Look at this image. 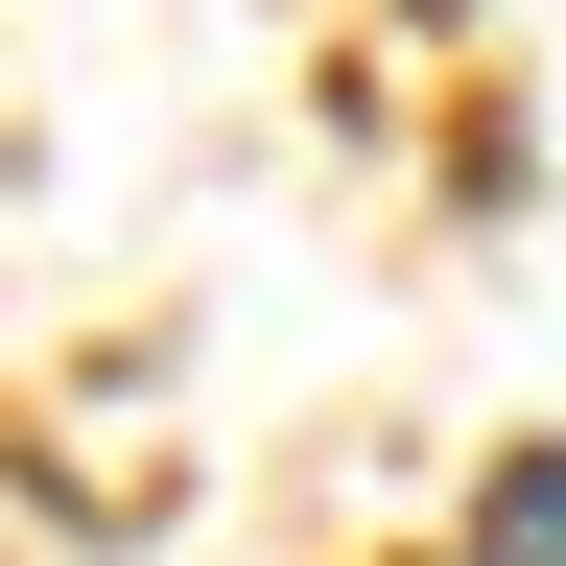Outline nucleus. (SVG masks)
Wrapping results in <instances>:
<instances>
[{
	"instance_id": "obj_1",
	"label": "nucleus",
	"mask_w": 566,
	"mask_h": 566,
	"mask_svg": "<svg viewBox=\"0 0 566 566\" xmlns=\"http://www.w3.org/2000/svg\"><path fill=\"white\" fill-rule=\"evenodd\" d=\"M472 566H566V449H520V472H495V520H472Z\"/></svg>"
}]
</instances>
